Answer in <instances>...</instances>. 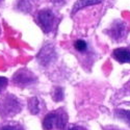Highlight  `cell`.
<instances>
[{"label": "cell", "instance_id": "cell-5", "mask_svg": "<svg viewBox=\"0 0 130 130\" xmlns=\"http://www.w3.org/2000/svg\"><path fill=\"white\" fill-rule=\"evenodd\" d=\"M127 31L128 29L126 23L121 20H116L107 29L106 34L110 37L111 40H113V42H122L128 34Z\"/></svg>", "mask_w": 130, "mask_h": 130}, {"label": "cell", "instance_id": "cell-9", "mask_svg": "<svg viewBox=\"0 0 130 130\" xmlns=\"http://www.w3.org/2000/svg\"><path fill=\"white\" fill-rule=\"evenodd\" d=\"M103 0H78V1L74 4L73 9H72V14L77 13L79 9L84 8L86 6H90V5H95V4H98L101 3Z\"/></svg>", "mask_w": 130, "mask_h": 130}, {"label": "cell", "instance_id": "cell-7", "mask_svg": "<svg viewBox=\"0 0 130 130\" xmlns=\"http://www.w3.org/2000/svg\"><path fill=\"white\" fill-rule=\"evenodd\" d=\"M112 57L120 63L130 62V48H117L112 52Z\"/></svg>", "mask_w": 130, "mask_h": 130}, {"label": "cell", "instance_id": "cell-11", "mask_svg": "<svg viewBox=\"0 0 130 130\" xmlns=\"http://www.w3.org/2000/svg\"><path fill=\"white\" fill-rule=\"evenodd\" d=\"M0 130H25L24 126L18 122L7 121L5 123L0 124Z\"/></svg>", "mask_w": 130, "mask_h": 130}, {"label": "cell", "instance_id": "cell-15", "mask_svg": "<svg viewBox=\"0 0 130 130\" xmlns=\"http://www.w3.org/2000/svg\"><path fill=\"white\" fill-rule=\"evenodd\" d=\"M8 85V80L6 77L3 76H0V94H2Z\"/></svg>", "mask_w": 130, "mask_h": 130}, {"label": "cell", "instance_id": "cell-10", "mask_svg": "<svg viewBox=\"0 0 130 130\" xmlns=\"http://www.w3.org/2000/svg\"><path fill=\"white\" fill-rule=\"evenodd\" d=\"M43 102L38 99L37 97H32L28 100V108H29V111L32 115H39L42 111V104Z\"/></svg>", "mask_w": 130, "mask_h": 130}, {"label": "cell", "instance_id": "cell-18", "mask_svg": "<svg viewBox=\"0 0 130 130\" xmlns=\"http://www.w3.org/2000/svg\"><path fill=\"white\" fill-rule=\"evenodd\" d=\"M0 31H1V28H0Z\"/></svg>", "mask_w": 130, "mask_h": 130}, {"label": "cell", "instance_id": "cell-6", "mask_svg": "<svg viewBox=\"0 0 130 130\" xmlns=\"http://www.w3.org/2000/svg\"><path fill=\"white\" fill-rule=\"evenodd\" d=\"M56 57H57V55H56V52L54 50V48L52 46L48 45L43 48L42 51H40L39 55H38V60L44 67H47L55 60Z\"/></svg>", "mask_w": 130, "mask_h": 130}, {"label": "cell", "instance_id": "cell-14", "mask_svg": "<svg viewBox=\"0 0 130 130\" xmlns=\"http://www.w3.org/2000/svg\"><path fill=\"white\" fill-rule=\"evenodd\" d=\"M52 97H53L54 101H61L63 99V91H62V89L56 88L53 92Z\"/></svg>", "mask_w": 130, "mask_h": 130}, {"label": "cell", "instance_id": "cell-8", "mask_svg": "<svg viewBox=\"0 0 130 130\" xmlns=\"http://www.w3.org/2000/svg\"><path fill=\"white\" fill-rule=\"evenodd\" d=\"M39 0H18L17 7L21 12L24 13H29L37 6Z\"/></svg>", "mask_w": 130, "mask_h": 130}, {"label": "cell", "instance_id": "cell-13", "mask_svg": "<svg viewBox=\"0 0 130 130\" xmlns=\"http://www.w3.org/2000/svg\"><path fill=\"white\" fill-rule=\"evenodd\" d=\"M74 48H75V50L80 52V53H84V52L88 51L89 46H88V43H86L84 40L79 39V40H76L74 42Z\"/></svg>", "mask_w": 130, "mask_h": 130}, {"label": "cell", "instance_id": "cell-1", "mask_svg": "<svg viewBox=\"0 0 130 130\" xmlns=\"http://www.w3.org/2000/svg\"><path fill=\"white\" fill-rule=\"evenodd\" d=\"M69 117L63 108L48 112L43 119V130H66L68 128Z\"/></svg>", "mask_w": 130, "mask_h": 130}, {"label": "cell", "instance_id": "cell-16", "mask_svg": "<svg viewBox=\"0 0 130 130\" xmlns=\"http://www.w3.org/2000/svg\"><path fill=\"white\" fill-rule=\"evenodd\" d=\"M66 130H88V128L81 125H71Z\"/></svg>", "mask_w": 130, "mask_h": 130}, {"label": "cell", "instance_id": "cell-4", "mask_svg": "<svg viewBox=\"0 0 130 130\" xmlns=\"http://www.w3.org/2000/svg\"><path fill=\"white\" fill-rule=\"evenodd\" d=\"M13 81H14V84L17 86L26 88V86L35 84L38 81V78L31 71L23 68L18 70L15 73V75L13 76Z\"/></svg>", "mask_w": 130, "mask_h": 130}, {"label": "cell", "instance_id": "cell-17", "mask_svg": "<svg viewBox=\"0 0 130 130\" xmlns=\"http://www.w3.org/2000/svg\"><path fill=\"white\" fill-rule=\"evenodd\" d=\"M2 1H3V0H0V3H1V2H2Z\"/></svg>", "mask_w": 130, "mask_h": 130}, {"label": "cell", "instance_id": "cell-3", "mask_svg": "<svg viewBox=\"0 0 130 130\" xmlns=\"http://www.w3.org/2000/svg\"><path fill=\"white\" fill-rule=\"evenodd\" d=\"M37 23L45 34H50L57 27V16L51 9H41L37 15Z\"/></svg>", "mask_w": 130, "mask_h": 130}, {"label": "cell", "instance_id": "cell-12", "mask_svg": "<svg viewBox=\"0 0 130 130\" xmlns=\"http://www.w3.org/2000/svg\"><path fill=\"white\" fill-rule=\"evenodd\" d=\"M115 116L120 119L121 121L125 122L128 126H130V110L128 109H117L115 111Z\"/></svg>", "mask_w": 130, "mask_h": 130}, {"label": "cell", "instance_id": "cell-2", "mask_svg": "<svg viewBox=\"0 0 130 130\" xmlns=\"http://www.w3.org/2000/svg\"><path fill=\"white\" fill-rule=\"evenodd\" d=\"M22 110V102L12 94H7L0 99V118L9 119Z\"/></svg>", "mask_w": 130, "mask_h": 130}]
</instances>
